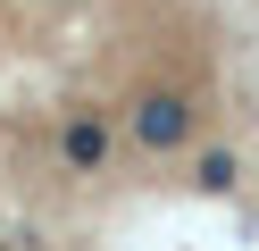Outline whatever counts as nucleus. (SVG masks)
I'll list each match as a JSON object with an SVG mask.
<instances>
[{
    "instance_id": "obj_1",
    "label": "nucleus",
    "mask_w": 259,
    "mask_h": 251,
    "mask_svg": "<svg viewBox=\"0 0 259 251\" xmlns=\"http://www.w3.org/2000/svg\"><path fill=\"white\" fill-rule=\"evenodd\" d=\"M0 251H17V243H9V234H0Z\"/></svg>"
}]
</instances>
